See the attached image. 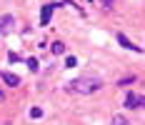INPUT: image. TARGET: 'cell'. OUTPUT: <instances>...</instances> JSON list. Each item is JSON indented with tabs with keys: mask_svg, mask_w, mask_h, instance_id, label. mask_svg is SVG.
Listing matches in <instances>:
<instances>
[{
	"mask_svg": "<svg viewBox=\"0 0 145 125\" xmlns=\"http://www.w3.org/2000/svg\"><path fill=\"white\" fill-rule=\"evenodd\" d=\"M125 108H140V95H135V93H128L125 95Z\"/></svg>",
	"mask_w": 145,
	"mask_h": 125,
	"instance_id": "cell-4",
	"label": "cell"
},
{
	"mask_svg": "<svg viewBox=\"0 0 145 125\" xmlns=\"http://www.w3.org/2000/svg\"><path fill=\"white\" fill-rule=\"evenodd\" d=\"M53 53H55V55H63V53H65V43L55 40V43H53Z\"/></svg>",
	"mask_w": 145,
	"mask_h": 125,
	"instance_id": "cell-7",
	"label": "cell"
},
{
	"mask_svg": "<svg viewBox=\"0 0 145 125\" xmlns=\"http://www.w3.org/2000/svg\"><path fill=\"white\" fill-rule=\"evenodd\" d=\"M103 3V8H105V10H110V8H113V0H100Z\"/></svg>",
	"mask_w": 145,
	"mask_h": 125,
	"instance_id": "cell-13",
	"label": "cell"
},
{
	"mask_svg": "<svg viewBox=\"0 0 145 125\" xmlns=\"http://www.w3.org/2000/svg\"><path fill=\"white\" fill-rule=\"evenodd\" d=\"M75 65H78V60H75V58H68V60H65V68H75Z\"/></svg>",
	"mask_w": 145,
	"mask_h": 125,
	"instance_id": "cell-11",
	"label": "cell"
},
{
	"mask_svg": "<svg viewBox=\"0 0 145 125\" xmlns=\"http://www.w3.org/2000/svg\"><path fill=\"white\" fill-rule=\"evenodd\" d=\"M53 10H55V3H48V5H43V10H40V25H48V23H50V15H53Z\"/></svg>",
	"mask_w": 145,
	"mask_h": 125,
	"instance_id": "cell-3",
	"label": "cell"
},
{
	"mask_svg": "<svg viewBox=\"0 0 145 125\" xmlns=\"http://www.w3.org/2000/svg\"><path fill=\"white\" fill-rule=\"evenodd\" d=\"M3 100H5V93H3V90H0V103H3Z\"/></svg>",
	"mask_w": 145,
	"mask_h": 125,
	"instance_id": "cell-16",
	"label": "cell"
},
{
	"mask_svg": "<svg viewBox=\"0 0 145 125\" xmlns=\"http://www.w3.org/2000/svg\"><path fill=\"white\" fill-rule=\"evenodd\" d=\"M13 28H15V18L13 15H0V35L13 33Z\"/></svg>",
	"mask_w": 145,
	"mask_h": 125,
	"instance_id": "cell-2",
	"label": "cell"
},
{
	"mask_svg": "<svg viewBox=\"0 0 145 125\" xmlns=\"http://www.w3.org/2000/svg\"><path fill=\"white\" fill-rule=\"evenodd\" d=\"M130 83H135V78H123L118 85H120V88H125V85H130Z\"/></svg>",
	"mask_w": 145,
	"mask_h": 125,
	"instance_id": "cell-12",
	"label": "cell"
},
{
	"mask_svg": "<svg viewBox=\"0 0 145 125\" xmlns=\"http://www.w3.org/2000/svg\"><path fill=\"white\" fill-rule=\"evenodd\" d=\"M140 108H145V95H140Z\"/></svg>",
	"mask_w": 145,
	"mask_h": 125,
	"instance_id": "cell-15",
	"label": "cell"
},
{
	"mask_svg": "<svg viewBox=\"0 0 145 125\" xmlns=\"http://www.w3.org/2000/svg\"><path fill=\"white\" fill-rule=\"evenodd\" d=\"M8 58H10V63H18V60H20V55H18V53H10Z\"/></svg>",
	"mask_w": 145,
	"mask_h": 125,
	"instance_id": "cell-14",
	"label": "cell"
},
{
	"mask_svg": "<svg viewBox=\"0 0 145 125\" xmlns=\"http://www.w3.org/2000/svg\"><path fill=\"white\" fill-rule=\"evenodd\" d=\"M118 43H120L123 48H128V50H135V53H140V48H138V45H133V43L128 40V38H125L123 33H118Z\"/></svg>",
	"mask_w": 145,
	"mask_h": 125,
	"instance_id": "cell-5",
	"label": "cell"
},
{
	"mask_svg": "<svg viewBox=\"0 0 145 125\" xmlns=\"http://www.w3.org/2000/svg\"><path fill=\"white\" fill-rule=\"evenodd\" d=\"M103 88L100 78H75L72 83H68V93H78V95H93Z\"/></svg>",
	"mask_w": 145,
	"mask_h": 125,
	"instance_id": "cell-1",
	"label": "cell"
},
{
	"mask_svg": "<svg viewBox=\"0 0 145 125\" xmlns=\"http://www.w3.org/2000/svg\"><path fill=\"white\" fill-rule=\"evenodd\" d=\"M110 125H130V123H128L125 115H113V123H110Z\"/></svg>",
	"mask_w": 145,
	"mask_h": 125,
	"instance_id": "cell-8",
	"label": "cell"
},
{
	"mask_svg": "<svg viewBox=\"0 0 145 125\" xmlns=\"http://www.w3.org/2000/svg\"><path fill=\"white\" fill-rule=\"evenodd\" d=\"M30 118H43V110H40V108H33V110H30Z\"/></svg>",
	"mask_w": 145,
	"mask_h": 125,
	"instance_id": "cell-10",
	"label": "cell"
},
{
	"mask_svg": "<svg viewBox=\"0 0 145 125\" xmlns=\"http://www.w3.org/2000/svg\"><path fill=\"white\" fill-rule=\"evenodd\" d=\"M3 83H8V85H20V75H15V73H3Z\"/></svg>",
	"mask_w": 145,
	"mask_h": 125,
	"instance_id": "cell-6",
	"label": "cell"
},
{
	"mask_svg": "<svg viewBox=\"0 0 145 125\" xmlns=\"http://www.w3.org/2000/svg\"><path fill=\"white\" fill-rule=\"evenodd\" d=\"M25 63H28V68L33 70V73H35V70L40 68V63H38V60H35V58H28V60H25Z\"/></svg>",
	"mask_w": 145,
	"mask_h": 125,
	"instance_id": "cell-9",
	"label": "cell"
}]
</instances>
